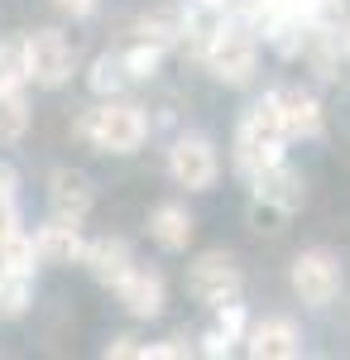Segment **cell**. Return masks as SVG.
Segmentation results:
<instances>
[{
  "instance_id": "8992f818",
  "label": "cell",
  "mask_w": 350,
  "mask_h": 360,
  "mask_svg": "<svg viewBox=\"0 0 350 360\" xmlns=\"http://www.w3.org/2000/svg\"><path fill=\"white\" fill-rule=\"evenodd\" d=\"M168 173H173V183H178V188H188V193H207V188L216 183V173H221L212 139L183 135L173 149H168Z\"/></svg>"
},
{
  "instance_id": "277c9868",
  "label": "cell",
  "mask_w": 350,
  "mask_h": 360,
  "mask_svg": "<svg viewBox=\"0 0 350 360\" xmlns=\"http://www.w3.org/2000/svg\"><path fill=\"white\" fill-rule=\"evenodd\" d=\"M25 63H29V82L53 91L72 77V44L58 29H39L25 39Z\"/></svg>"
},
{
  "instance_id": "f546056e",
  "label": "cell",
  "mask_w": 350,
  "mask_h": 360,
  "mask_svg": "<svg viewBox=\"0 0 350 360\" xmlns=\"http://www.w3.org/2000/svg\"><path fill=\"white\" fill-rule=\"evenodd\" d=\"M341 44H346V53H350V25H346V39H341Z\"/></svg>"
},
{
  "instance_id": "484cf974",
  "label": "cell",
  "mask_w": 350,
  "mask_h": 360,
  "mask_svg": "<svg viewBox=\"0 0 350 360\" xmlns=\"http://www.w3.org/2000/svg\"><path fill=\"white\" fill-rule=\"evenodd\" d=\"M216 327L231 336V341H240V332H245V307L231 298V303H221L216 307Z\"/></svg>"
},
{
  "instance_id": "9c48e42d",
  "label": "cell",
  "mask_w": 350,
  "mask_h": 360,
  "mask_svg": "<svg viewBox=\"0 0 350 360\" xmlns=\"http://www.w3.org/2000/svg\"><path fill=\"white\" fill-rule=\"evenodd\" d=\"M34 245H39V264H82L86 259V240H82L77 221H63V217L39 226Z\"/></svg>"
},
{
  "instance_id": "3957f363",
  "label": "cell",
  "mask_w": 350,
  "mask_h": 360,
  "mask_svg": "<svg viewBox=\"0 0 350 360\" xmlns=\"http://www.w3.org/2000/svg\"><path fill=\"white\" fill-rule=\"evenodd\" d=\"M202 63L212 68V77H221L226 86H245L254 77V63H259V44H254V29L249 25H231L212 39V49L202 53Z\"/></svg>"
},
{
  "instance_id": "4316f807",
  "label": "cell",
  "mask_w": 350,
  "mask_h": 360,
  "mask_svg": "<svg viewBox=\"0 0 350 360\" xmlns=\"http://www.w3.org/2000/svg\"><path fill=\"white\" fill-rule=\"evenodd\" d=\"M202 356H231V336L216 327V332L207 336V346H202Z\"/></svg>"
},
{
  "instance_id": "7a4b0ae2",
  "label": "cell",
  "mask_w": 350,
  "mask_h": 360,
  "mask_svg": "<svg viewBox=\"0 0 350 360\" xmlns=\"http://www.w3.org/2000/svg\"><path fill=\"white\" fill-rule=\"evenodd\" d=\"M77 135L101 154H135L149 135V120L130 101H106V106H96L77 120Z\"/></svg>"
},
{
  "instance_id": "6da1fadb",
  "label": "cell",
  "mask_w": 350,
  "mask_h": 360,
  "mask_svg": "<svg viewBox=\"0 0 350 360\" xmlns=\"http://www.w3.org/2000/svg\"><path fill=\"white\" fill-rule=\"evenodd\" d=\"M283 139H288V120H283V91L259 96L245 111L240 130H235V164L254 178L259 168L283 164Z\"/></svg>"
},
{
  "instance_id": "f1b7e54d",
  "label": "cell",
  "mask_w": 350,
  "mask_h": 360,
  "mask_svg": "<svg viewBox=\"0 0 350 360\" xmlns=\"http://www.w3.org/2000/svg\"><path fill=\"white\" fill-rule=\"evenodd\" d=\"M110 356H139V341H135V336H120V341H110Z\"/></svg>"
},
{
  "instance_id": "e0dca14e",
  "label": "cell",
  "mask_w": 350,
  "mask_h": 360,
  "mask_svg": "<svg viewBox=\"0 0 350 360\" xmlns=\"http://www.w3.org/2000/svg\"><path fill=\"white\" fill-rule=\"evenodd\" d=\"M29 130V101L25 86H0V144H15Z\"/></svg>"
},
{
  "instance_id": "5bb4252c",
  "label": "cell",
  "mask_w": 350,
  "mask_h": 360,
  "mask_svg": "<svg viewBox=\"0 0 350 360\" xmlns=\"http://www.w3.org/2000/svg\"><path fill=\"white\" fill-rule=\"evenodd\" d=\"M283 120H288V135H302V139H322L326 130L322 101L312 91H283Z\"/></svg>"
},
{
  "instance_id": "8fae6325",
  "label": "cell",
  "mask_w": 350,
  "mask_h": 360,
  "mask_svg": "<svg viewBox=\"0 0 350 360\" xmlns=\"http://www.w3.org/2000/svg\"><path fill=\"white\" fill-rule=\"evenodd\" d=\"M254 360H288L302 351V336L288 317H269V322H259L254 332H249V346H245Z\"/></svg>"
},
{
  "instance_id": "4fadbf2b",
  "label": "cell",
  "mask_w": 350,
  "mask_h": 360,
  "mask_svg": "<svg viewBox=\"0 0 350 360\" xmlns=\"http://www.w3.org/2000/svg\"><path fill=\"white\" fill-rule=\"evenodd\" d=\"M82 264H86L91 274L101 278L106 288H115L120 278L135 269V259H130V245H125V240H110V236L91 240V245H86V259H82Z\"/></svg>"
},
{
  "instance_id": "7c38bea8",
  "label": "cell",
  "mask_w": 350,
  "mask_h": 360,
  "mask_svg": "<svg viewBox=\"0 0 350 360\" xmlns=\"http://www.w3.org/2000/svg\"><path fill=\"white\" fill-rule=\"evenodd\" d=\"M48 202H53V217L82 226V217L91 212V183H86V173L58 168V173H53V188H48Z\"/></svg>"
},
{
  "instance_id": "d4e9b609",
  "label": "cell",
  "mask_w": 350,
  "mask_h": 360,
  "mask_svg": "<svg viewBox=\"0 0 350 360\" xmlns=\"http://www.w3.org/2000/svg\"><path fill=\"white\" fill-rule=\"evenodd\" d=\"M288 217V207L283 202H269V197H254V207H249V221L259 226V231H278Z\"/></svg>"
},
{
  "instance_id": "603a6c76",
  "label": "cell",
  "mask_w": 350,
  "mask_h": 360,
  "mask_svg": "<svg viewBox=\"0 0 350 360\" xmlns=\"http://www.w3.org/2000/svg\"><path fill=\"white\" fill-rule=\"evenodd\" d=\"M20 231V221H15V173L0 164V255H5V245H10V236ZM5 269V264H0Z\"/></svg>"
},
{
  "instance_id": "ba28073f",
  "label": "cell",
  "mask_w": 350,
  "mask_h": 360,
  "mask_svg": "<svg viewBox=\"0 0 350 360\" xmlns=\"http://www.w3.org/2000/svg\"><path fill=\"white\" fill-rule=\"evenodd\" d=\"M226 10H231L226 0H188V10H183V49H188V53L202 58L212 49V39L231 25Z\"/></svg>"
},
{
  "instance_id": "52a82bcc",
  "label": "cell",
  "mask_w": 350,
  "mask_h": 360,
  "mask_svg": "<svg viewBox=\"0 0 350 360\" xmlns=\"http://www.w3.org/2000/svg\"><path fill=\"white\" fill-rule=\"evenodd\" d=\"M188 288H192V298H197V303L221 307V303H231V298L240 293V269H235V259H231V255L207 250V255L192 264Z\"/></svg>"
},
{
  "instance_id": "5b68a950",
  "label": "cell",
  "mask_w": 350,
  "mask_h": 360,
  "mask_svg": "<svg viewBox=\"0 0 350 360\" xmlns=\"http://www.w3.org/2000/svg\"><path fill=\"white\" fill-rule=\"evenodd\" d=\"M293 293L307 307H326L341 293V264L331 250H302L293 259Z\"/></svg>"
},
{
  "instance_id": "ffe728a7",
  "label": "cell",
  "mask_w": 350,
  "mask_h": 360,
  "mask_svg": "<svg viewBox=\"0 0 350 360\" xmlns=\"http://www.w3.org/2000/svg\"><path fill=\"white\" fill-rule=\"evenodd\" d=\"M139 34L149 39V44H183V15L178 10H154V15H144L139 20Z\"/></svg>"
},
{
  "instance_id": "ac0fdd59",
  "label": "cell",
  "mask_w": 350,
  "mask_h": 360,
  "mask_svg": "<svg viewBox=\"0 0 350 360\" xmlns=\"http://www.w3.org/2000/svg\"><path fill=\"white\" fill-rule=\"evenodd\" d=\"M125 82H135V77H130V68H125V53H101L96 63H91L86 86H91L96 96H115Z\"/></svg>"
},
{
  "instance_id": "83f0119b",
  "label": "cell",
  "mask_w": 350,
  "mask_h": 360,
  "mask_svg": "<svg viewBox=\"0 0 350 360\" xmlns=\"http://www.w3.org/2000/svg\"><path fill=\"white\" fill-rule=\"evenodd\" d=\"M63 15H72V20H82V15H91L96 10V0H53Z\"/></svg>"
},
{
  "instance_id": "d6986e66",
  "label": "cell",
  "mask_w": 350,
  "mask_h": 360,
  "mask_svg": "<svg viewBox=\"0 0 350 360\" xmlns=\"http://www.w3.org/2000/svg\"><path fill=\"white\" fill-rule=\"evenodd\" d=\"M29 303H34V283H29V274L5 269V274H0V317H20Z\"/></svg>"
},
{
  "instance_id": "cb8c5ba5",
  "label": "cell",
  "mask_w": 350,
  "mask_h": 360,
  "mask_svg": "<svg viewBox=\"0 0 350 360\" xmlns=\"http://www.w3.org/2000/svg\"><path fill=\"white\" fill-rule=\"evenodd\" d=\"M125 68H130V77H135V82L154 77V72L163 68V44H149V39H139L135 49L125 53Z\"/></svg>"
},
{
  "instance_id": "44dd1931",
  "label": "cell",
  "mask_w": 350,
  "mask_h": 360,
  "mask_svg": "<svg viewBox=\"0 0 350 360\" xmlns=\"http://www.w3.org/2000/svg\"><path fill=\"white\" fill-rule=\"evenodd\" d=\"M29 63H25V39H0V86H25Z\"/></svg>"
},
{
  "instance_id": "30bf717a",
  "label": "cell",
  "mask_w": 350,
  "mask_h": 360,
  "mask_svg": "<svg viewBox=\"0 0 350 360\" xmlns=\"http://www.w3.org/2000/svg\"><path fill=\"white\" fill-rule=\"evenodd\" d=\"M115 298L125 303V312L130 317H159L163 312V278L154 274V269H130V274L115 283Z\"/></svg>"
},
{
  "instance_id": "9a60e30c",
  "label": "cell",
  "mask_w": 350,
  "mask_h": 360,
  "mask_svg": "<svg viewBox=\"0 0 350 360\" xmlns=\"http://www.w3.org/2000/svg\"><path fill=\"white\" fill-rule=\"evenodd\" d=\"M149 236L163 250H188L192 245V217L178 202H163V207H154V217H149Z\"/></svg>"
},
{
  "instance_id": "2e32d148",
  "label": "cell",
  "mask_w": 350,
  "mask_h": 360,
  "mask_svg": "<svg viewBox=\"0 0 350 360\" xmlns=\"http://www.w3.org/2000/svg\"><path fill=\"white\" fill-rule=\"evenodd\" d=\"M254 197H269V202H283L288 212H293L297 202H302V178H297L288 164H269L254 173Z\"/></svg>"
},
{
  "instance_id": "4dcf8cb0",
  "label": "cell",
  "mask_w": 350,
  "mask_h": 360,
  "mask_svg": "<svg viewBox=\"0 0 350 360\" xmlns=\"http://www.w3.org/2000/svg\"><path fill=\"white\" fill-rule=\"evenodd\" d=\"M183 5H188V0H183Z\"/></svg>"
},
{
  "instance_id": "7402d4cb",
  "label": "cell",
  "mask_w": 350,
  "mask_h": 360,
  "mask_svg": "<svg viewBox=\"0 0 350 360\" xmlns=\"http://www.w3.org/2000/svg\"><path fill=\"white\" fill-rule=\"evenodd\" d=\"M0 264L15 269V274H34V264H39V245H34V236L15 231L10 245H5V255H0Z\"/></svg>"
}]
</instances>
